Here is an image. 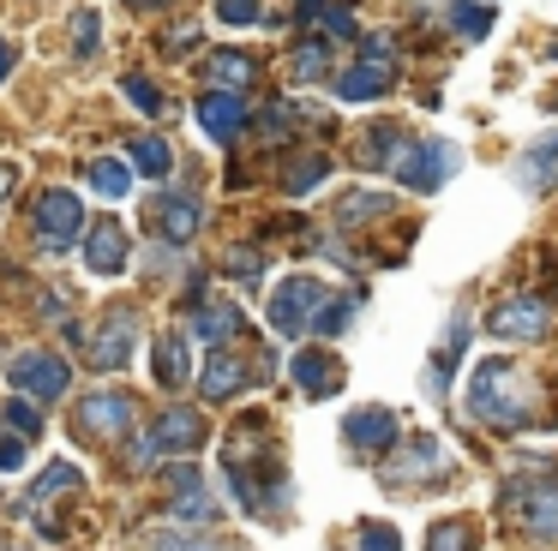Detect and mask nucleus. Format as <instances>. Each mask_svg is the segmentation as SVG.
I'll return each instance as SVG.
<instances>
[{"label": "nucleus", "mask_w": 558, "mask_h": 551, "mask_svg": "<svg viewBox=\"0 0 558 551\" xmlns=\"http://www.w3.org/2000/svg\"><path fill=\"white\" fill-rule=\"evenodd\" d=\"M229 276L253 282V276H258V252H253V246H234V252H229Z\"/></svg>", "instance_id": "ea45409f"}, {"label": "nucleus", "mask_w": 558, "mask_h": 551, "mask_svg": "<svg viewBox=\"0 0 558 551\" xmlns=\"http://www.w3.org/2000/svg\"><path fill=\"white\" fill-rule=\"evenodd\" d=\"M325 174H330V156L306 150V156H294V162H289V174H282V192H289V198H306L313 186H325Z\"/></svg>", "instance_id": "4be33fe9"}, {"label": "nucleus", "mask_w": 558, "mask_h": 551, "mask_svg": "<svg viewBox=\"0 0 558 551\" xmlns=\"http://www.w3.org/2000/svg\"><path fill=\"white\" fill-rule=\"evenodd\" d=\"M193 114H198V126H205L217 144H234V138H241V126H246V102H241V90H205Z\"/></svg>", "instance_id": "ddd939ff"}, {"label": "nucleus", "mask_w": 558, "mask_h": 551, "mask_svg": "<svg viewBox=\"0 0 558 551\" xmlns=\"http://www.w3.org/2000/svg\"><path fill=\"white\" fill-rule=\"evenodd\" d=\"M457 168H462V150L450 138H421V144H402V156L390 162V174H397L409 192H438Z\"/></svg>", "instance_id": "7ed1b4c3"}, {"label": "nucleus", "mask_w": 558, "mask_h": 551, "mask_svg": "<svg viewBox=\"0 0 558 551\" xmlns=\"http://www.w3.org/2000/svg\"><path fill=\"white\" fill-rule=\"evenodd\" d=\"M342 438H349L354 450H390V443H397V414H390V407H361V414L342 419Z\"/></svg>", "instance_id": "f3484780"}, {"label": "nucleus", "mask_w": 558, "mask_h": 551, "mask_svg": "<svg viewBox=\"0 0 558 551\" xmlns=\"http://www.w3.org/2000/svg\"><path fill=\"white\" fill-rule=\"evenodd\" d=\"M126 258H133V240H126V222H114V216H97V222L85 228V264L97 276H121Z\"/></svg>", "instance_id": "9b49d317"}, {"label": "nucleus", "mask_w": 558, "mask_h": 551, "mask_svg": "<svg viewBox=\"0 0 558 551\" xmlns=\"http://www.w3.org/2000/svg\"><path fill=\"white\" fill-rule=\"evenodd\" d=\"M354 311H361V294H342V299H325V306L313 311V323H318V335H342L354 323Z\"/></svg>", "instance_id": "cd10ccee"}, {"label": "nucleus", "mask_w": 558, "mask_h": 551, "mask_svg": "<svg viewBox=\"0 0 558 551\" xmlns=\"http://www.w3.org/2000/svg\"><path fill=\"white\" fill-rule=\"evenodd\" d=\"M133 426H138V407L126 390H90L73 414V431L85 443H121V438H133Z\"/></svg>", "instance_id": "f03ea898"}, {"label": "nucleus", "mask_w": 558, "mask_h": 551, "mask_svg": "<svg viewBox=\"0 0 558 551\" xmlns=\"http://www.w3.org/2000/svg\"><path fill=\"white\" fill-rule=\"evenodd\" d=\"M534 414V383L517 359H481L469 378V419L493 431H522Z\"/></svg>", "instance_id": "f257e3e1"}, {"label": "nucleus", "mask_w": 558, "mask_h": 551, "mask_svg": "<svg viewBox=\"0 0 558 551\" xmlns=\"http://www.w3.org/2000/svg\"><path fill=\"white\" fill-rule=\"evenodd\" d=\"M7 378H13V390L31 395V402H54V395L73 383V371H66L61 354H49V347H31V354H19L13 366H7Z\"/></svg>", "instance_id": "6e6552de"}, {"label": "nucleus", "mask_w": 558, "mask_h": 551, "mask_svg": "<svg viewBox=\"0 0 558 551\" xmlns=\"http://www.w3.org/2000/svg\"><path fill=\"white\" fill-rule=\"evenodd\" d=\"M13 186H19V168H13V162H0V210H7V198H13Z\"/></svg>", "instance_id": "37998d69"}, {"label": "nucleus", "mask_w": 558, "mask_h": 551, "mask_svg": "<svg viewBox=\"0 0 558 551\" xmlns=\"http://www.w3.org/2000/svg\"><path fill=\"white\" fill-rule=\"evenodd\" d=\"M157 216H162V234L169 240H193L198 228H205V204H198L193 192H169Z\"/></svg>", "instance_id": "a211bd4d"}, {"label": "nucleus", "mask_w": 558, "mask_h": 551, "mask_svg": "<svg viewBox=\"0 0 558 551\" xmlns=\"http://www.w3.org/2000/svg\"><path fill=\"white\" fill-rule=\"evenodd\" d=\"M73 42H78V54H97V12H78V36H73Z\"/></svg>", "instance_id": "a19ab883"}, {"label": "nucleus", "mask_w": 558, "mask_h": 551, "mask_svg": "<svg viewBox=\"0 0 558 551\" xmlns=\"http://www.w3.org/2000/svg\"><path fill=\"white\" fill-rule=\"evenodd\" d=\"M246 383H253V366L246 359H234V354H210L205 359V371H198V390H205V402H229V395H241Z\"/></svg>", "instance_id": "dca6fc26"}, {"label": "nucleus", "mask_w": 558, "mask_h": 551, "mask_svg": "<svg viewBox=\"0 0 558 551\" xmlns=\"http://www.w3.org/2000/svg\"><path fill=\"white\" fill-rule=\"evenodd\" d=\"M505 510L529 527L534 539H558V479H517L505 491Z\"/></svg>", "instance_id": "423d86ee"}, {"label": "nucleus", "mask_w": 558, "mask_h": 551, "mask_svg": "<svg viewBox=\"0 0 558 551\" xmlns=\"http://www.w3.org/2000/svg\"><path fill=\"white\" fill-rule=\"evenodd\" d=\"M222 24H258V0H217Z\"/></svg>", "instance_id": "4c0bfd02"}, {"label": "nucleus", "mask_w": 558, "mask_h": 551, "mask_svg": "<svg viewBox=\"0 0 558 551\" xmlns=\"http://www.w3.org/2000/svg\"><path fill=\"white\" fill-rule=\"evenodd\" d=\"M90 186H97L102 198H126V192H133V168H126L121 156H102V162H90Z\"/></svg>", "instance_id": "bb28decb"}, {"label": "nucleus", "mask_w": 558, "mask_h": 551, "mask_svg": "<svg viewBox=\"0 0 558 551\" xmlns=\"http://www.w3.org/2000/svg\"><path fill=\"white\" fill-rule=\"evenodd\" d=\"M169 515H174L181 527H205V522H217V510H210V498H205L198 486H186L181 498L169 503Z\"/></svg>", "instance_id": "c85d7f7f"}, {"label": "nucleus", "mask_w": 558, "mask_h": 551, "mask_svg": "<svg viewBox=\"0 0 558 551\" xmlns=\"http://www.w3.org/2000/svg\"><path fill=\"white\" fill-rule=\"evenodd\" d=\"M294 383H301L306 395H337L342 383H349V371H342L337 354H325V347H301V354L289 359Z\"/></svg>", "instance_id": "2eb2a0df"}, {"label": "nucleus", "mask_w": 558, "mask_h": 551, "mask_svg": "<svg viewBox=\"0 0 558 551\" xmlns=\"http://www.w3.org/2000/svg\"><path fill=\"white\" fill-rule=\"evenodd\" d=\"M493 19H498V12L486 7V0H457V30L462 36H486V30H493Z\"/></svg>", "instance_id": "72a5a7b5"}, {"label": "nucleus", "mask_w": 558, "mask_h": 551, "mask_svg": "<svg viewBox=\"0 0 558 551\" xmlns=\"http://www.w3.org/2000/svg\"><path fill=\"white\" fill-rule=\"evenodd\" d=\"M313 19L325 24V30L337 36V42H349V36H354V12L342 7V0H318V12H313Z\"/></svg>", "instance_id": "e433bc0d"}, {"label": "nucleus", "mask_w": 558, "mask_h": 551, "mask_svg": "<svg viewBox=\"0 0 558 551\" xmlns=\"http://www.w3.org/2000/svg\"><path fill=\"white\" fill-rule=\"evenodd\" d=\"M54 491H78V467H73V462H49V467H43L37 486H31L25 498H19V515H37L43 503L54 498Z\"/></svg>", "instance_id": "6ab92c4d"}, {"label": "nucleus", "mask_w": 558, "mask_h": 551, "mask_svg": "<svg viewBox=\"0 0 558 551\" xmlns=\"http://www.w3.org/2000/svg\"><path fill=\"white\" fill-rule=\"evenodd\" d=\"M205 414H193V407H169V414L157 419V426H150V438L138 443L133 450V467H157V455H186V450H198V443H205Z\"/></svg>", "instance_id": "39448f33"}, {"label": "nucleus", "mask_w": 558, "mask_h": 551, "mask_svg": "<svg viewBox=\"0 0 558 551\" xmlns=\"http://www.w3.org/2000/svg\"><path fill=\"white\" fill-rule=\"evenodd\" d=\"M462 347H469V323L457 318V323H450V330H445V342L433 347V366H426V383H433V395H445L450 371H457V366H450V359H457Z\"/></svg>", "instance_id": "412c9836"}, {"label": "nucleus", "mask_w": 558, "mask_h": 551, "mask_svg": "<svg viewBox=\"0 0 558 551\" xmlns=\"http://www.w3.org/2000/svg\"><path fill=\"white\" fill-rule=\"evenodd\" d=\"M390 84H397V66H390V42L378 36V42L337 78V96H342V102H378Z\"/></svg>", "instance_id": "9d476101"}, {"label": "nucleus", "mask_w": 558, "mask_h": 551, "mask_svg": "<svg viewBox=\"0 0 558 551\" xmlns=\"http://www.w3.org/2000/svg\"><path fill=\"white\" fill-rule=\"evenodd\" d=\"M13 60H19V48H13V42H7V36H0V84L13 78Z\"/></svg>", "instance_id": "c03bdc74"}, {"label": "nucleus", "mask_w": 558, "mask_h": 551, "mask_svg": "<svg viewBox=\"0 0 558 551\" xmlns=\"http://www.w3.org/2000/svg\"><path fill=\"white\" fill-rule=\"evenodd\" d=\"M198 48V30H181V36H169V54H193Z\"/></svg>", "instance_id": "a18cd8bd"}, {"label": "nucleus", "mask_w": 558, "mask_h": 551, "mask_svg": "<svg viewBox=\"0 0 558 551\" xmlns=\"http://www.w3.org/2000/svg\"><path fill=\"white\" fill-rule=\"evenodd\" d=\"M337 216H342L349 228H361V216H390V198H378V192H349Z\"/></svg>", "instance_id": "473e14b6"}, {"label": "nucleus", "mask_w": 558, "mask_h": 551, "mask_svg": "<svg viewBox=\"0 0 558 551\" xmlns=\"http://www.w3.org/2000/svg\"><path fill=\"white\" fill-rule=\"evenodd\" d=\"M133 168H138V174H169V144H162L157 132L133 138Z\"/></svg>", "instance_id": "c756f323"}, {"label": "nucleus", "mask_w": 558, "mask_h": 551, "mask_svg": "<svg viewBox=\"0 0 558 551\" xmlns=\"http://www.w3.org/2000/svg\"><path fill=\"white\" fill-rule=\"evenodd\" d=\"M126 7H138V12H157V7H162V0H126Z\"/></svg>", "instance_id": "49530a36"}, {"label": "nucleus", "mask_w": 558, "mask_h": 551, "mask_svg": "<svg viewBox=\"0 0 558 551\" xmlns=\"http://www.w3.org/2000/svg\"><path fill=\"white\" fill-rule=\"evenodd\" d=\"M486 323H493V335H505V342H546V335H553V311H546L541 299H505Z\"/></svg>", "instance_id": "f8f14e48"}, {"label": "nucleus", "mask_w": 558, "mask_h": 551, "mask_svg": "<svg viewBox=\"0 0 558 551\" xmlns=\"http://www.w3.org/2000/svg\"><path fill=\"white\" fill-rule=\"evenodd\" d=\"M318 306H325V287H318V276H289V282L270 294V330H277V335H301L306 323H313Z\"/></svg>", "instance_id": "1a4fd4ad"}, {"label": "nucleus", "mask_w": 558, "mask_h": 551, "mask_svg": "<svg viewBox=\"0 0 558 551\" xmlns=\"http://www.w3.org/2000/svg\"><path fill=\"white\" fill-rule=\"evenodd\" d=\"M354 546H361V551H402V534H397L390 522H361Z\"/></svg>", "instance_id": "f704fd0d"}, {"label": "nucleus", "mask_w": 558, "mask_h": 551, "mask_svg": "<svg viewBox=\"0 0 558 551\" xmlns=\"http://www.w3.org/2000/svg\"><path fill=\"white\" fill-rule=\"evenodd\" d=\"M13 467H25V438H7V443H0V474H13Z\"/></svg>", "instance_id": "79ce46f5"}, {"label": "nucleus", "mask_w": 558, "mask_h": 551, "mask_svg": "<svg viewBox=\"0 0 558 551\" xmlns=\"http://www.w3.org/2000/svg\"><path fill=\"white\" fill-rule=\"evenodd\" d=\"M193 330L205 335V342H229V335H241V311H234V306H198L193 311Z\"/></svg>", "instance_id": "393cba45"}, {"label": "nucleus", "mask_w": 558, "mask_h": 551, "mask_svg": "<svg viewBox=\"0 0 558 551\" xmlns=\"http://www.w3.org/2000/svg\"><path fill=\"white\" fill-rule=\"evenodd\" d=\"M133 347H138V311H126V306L102 311L97 335L85 342V354H90V371H121L126 359H133Z\"/></svg>", "instance_id": "0eeeda50"}, {"label": "nucleus", "mask_w": 558, "mask_h": 551, "mask_svg": "<svg viewBox=\"0 0 558 551\" xmlns=\"http://www.w3.org/2000/svg\"><path fill=\"white\" fill-rule=\"evenodd\" d=\"M157 383H162V390L193 383V354H186V335H157Z\"/></svg>", "instance_id": "aec40b11"}, {"label": "nucleus", "mask_w": 558, "mask_h": 551, "mask_svg": "<svg viewBox=\"0 0 558 551\" xmlns=\"http://www.w3.org/2000/svg\"><path fill=\"white\" fill-rule=\"evenodd\" d=\"M138 546H145V551H217L205 534H193V527H181V522H174V527H157V534H145Z\"/></svg>", "instance_id": "a878e982"}, {"label": "nucleus", "mask_w": 558, "mask_h": 551, "mask_svg": "<svg viewBox=\"0 0 558 551\" xmlns=\"http://www.w3.org/2000/svg\"><path fill=\"white\" fill-rule=\"evenodd\" d=\"M553 162H558V126L546 132L541 144H529V156H522V162H517L522 186H529V192H541V186H546V168H553Z\"/></svg>", "instance_id": "b1692460"}, {"label": "nucleus", "mask_w": 558, "mask_h": 551, "mask_svg": "<svg viewBox=\"0 0 558 551\" xmlns=\"http://www.w3.org/2000/svg\"><path fill=\"white\" fill-rule=\"evenodd\" d=\"M258 60L241 54V48H222V54H210V78H217V90H241V84H253Z\"/></svg>", "instance_id": "5701e85b"}, {"label": "nucleus", "mask_w": 558, "mask_h": 551, "mask_svg": "<svg viewBox=\"0 0 558 551\" xmlns=\"http://www.w3.org/2000/svg\"><path fill=\"white\" fill-rule=\"evenodd\" d=\"M7 426L19 431V438H43V414L31 395H19V402H7Z\"/></svg>", "instance_id": "c9c22d12"}, {"label": "nucleus", "mask_w": 558, "mask_h": 551, "mask_svg": "<svg viewBox=\"0 0 558 551\" xmlns=\"http://www.w3.org/2000/svg\"><path fill=\"white\" fill-rule=\"evenodd\" d=\"M37 240L49 252H66V246H78V234L90 228V216H85V204H78V192H66V186H49L37 198Z\"/></svg>", "instance_id": "20e7f679"}, {"label": "nucleus", "mask_w": 558, "mask_h": 551, "mask_svg": "<svg viewBox=\"0 0 558 551\" xmlns=\"http://www.w3.org/2000/svg\"><path fill=\"white\" fill-rule=\"evenodd\" d=\"M289 66H294V78H301V84H318V78L330 72L325 42H301V48H294V60H289Z\"/></svg>", "instance_id": "7c9ffc66"}, {"label": "nucleus", "mask_w": 558, "mask_h": 551, "mask_svg": "<svg viewBox=\"0 0 558 551\" xmlns=\"http://www.w3.org/2000/svg\"><path fill=\"white\" fill-rule=\"evenodd\" d=\"M450 474V467H445V450H438V443L433 438H414L409 443V450H402V462L397 467H385V479H390V486H433V479H445Z\"/></svg>", "instance_id": "4468645a"}, {"label": "nucleus", "mask_w": 558, "mask_h": 551, "mask_svg": "<svg viewBox=\"0 0 558 551\" xmlns=\"http://www.w3.org/2000/svg\"><path fill=\"white\" fill-rule=\"evenodd\" d=\"M126 96H133V102H138V108H145V114H157V108H162V96H157V84H145V78H138V72H133V78H126Z\"/></svg>", "instance_id": "58836bf2"}, {"label": "nucleus", "mask_w": 558, "mask_h": 551, "mask_svg": "<svg viewBox=\"0 0 558 551\" xmlns=\"http://www.w3.org/2000/svg\"><path fill=\"white\" fill-rule=\"evenodd\" d=\"M426 551H474V527H462V522H433Z\"/></svg>", "instance_id": "2f4dec72"}]
</instances>
